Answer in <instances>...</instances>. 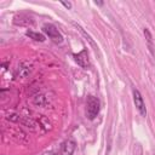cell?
<instances>
[{
    "label": "cell",
    "instance_id": "6",
    "mask_svg": "<svg viewBox=\"0 0 155 155\" xmlns=\"http://www.w3.org/2000/svg\"><path fill=\"white\" fill-rule=\"evenodd\" d=\"M25 35L29 36L30 39L35 40V41H40V42H44L46 40V36L41 33H36V31H33V30H27L25 31Z\"/></svg>",
    "mask_w": 155,
    "mask_h": 155
},
{
    "label": "cell",
    "instance_id": "8",
    "mask_svg": "<svg viewBox=\"0 0 155 155\" xmlns=\"http://www.w3.org/2000/svg\"><path fill=\"white\" fill-rule=\"evenodd\" d=\"M143 33H144V36H145V39H147V42H148L149 50H150L151 54H154V46H153V35H151V33H150V30H149L148 28H144Z\"/></svg>",
    "mask_w": 155,
    "mask_h": 155
},
{
    "label": "cell",
    "instance_id": "1",
    "mask_svg": "<svg viewBox=\"0 0 155 155\" xmlns=\"http://www.w3.org/2000/svg\"><path fill=\"white\" fill-rule=\"evenodd\" d=\"M101 103L99 99L94 96H88L86 101V117L88 120H94L96 116L99 114Z\"/></svg>",
    "mask_w": 155,
    "mask_h": 155
},
{
    "label": "cell",
    "instance_id": "10",
    "mask_svg": "<svg viewBox=\"0 0 155 155\" xmlns=\"http://www.w3.org/2000/svg\"><path fill=\"white\" fill-rule=\"evenodd\" d=\"M94 4L98 5V6H102L103 5V1H94Z\"/></svg>",
    "mask_w": 155,
    "mask_h": 155
},
{
    "label": "cell",
    "instance_id": "4",
    "mask_svg": "<svg viewBox=\"0 0 155 155\" xmlns=\"http://www.w3.org/2000/svg\"><path fill=\"white\" fill-rule=\"evenodd\" d=\"M74 59L75 62L81 65L82 68H87L90 65V62H88V53L86 50H82L81 52H79L78 54H74Z\"/></svg>",
    "mask_w": 155,
    "mask_h": 155
},
{
    "label": "cell",
    "instance_id": "5",
    "mask_svg": "<svg viewBox=\"0 0 155 155\" xmlns=\"http://www.w3.org/2000/svg\"><path fill=\"white\" fill-rule=\"evenodd\" d=\"M76 143L73 139H67L61 148V155H73L74 150H75Z\"/></svg>",
    "mask_w": 155,
    "mask_h": 155
},
{
    "label": "cell",
    "instance_id": "9",
    "mask_svg": "<svg viewBox=\"0 0 155 155\" xmlns=\"http://www.w3.org/2000/svg\"><path fill=\"white\" fill-rule=\"evenodd\" d=\"M61 4H62L64 7H67L68 10H70V8H71V2H69V1H68V2H65V1H61Z\"/></svg>",
    "mask_w": 155,
    "mask_h": 155
},
{
    "label": "cell",
    "instance_id": "7",
    "mask_svg": "<svg viewBox=\"0 0 155 155\" xmlns=\"http://www.w3.org/2000/svg\"><path fill=\"white\" fill-rule=\"evenodd\" d=\"M73 25H74V27H75V28H76V29H78V30H79V31H80V33H81V34H82V35H84V36H85V38H86V39H87V40L90 41V44H91V45H92V46H93V47H94L96 50L98 48V47H97V45L94 44V41L92 40L91 35H90V34H87V33H86V31L84 30V28H82V27H81L80 24H78V23H75V22H74V23H73Z\"/></svg>",
    "mask_w": 155,
    "mask_h": 155
},
{
    "label": "cell",
    "instance_id": "2",
    "mask_svg": "<svg viewBox=\"0 0 155 155\" xmlns=\"http://www.w3.org/2000/svg\"><path fill=\"white\" fill-rule=\"evenodd\" d=\"M42 31L46 36H48V39H51V41H53L54 44H62L63 42V36L59 33V30L51 23H46L42 25Z\"/></svg>",
    "mask_w": 155,
    "mask_h": 155
},
{
    "label": "cell",
    "instance_id": "3",
    "mask_svg": "<svg viewBox=\"0 0 155 155\" xmlns=\"http://www.w3.org/2000/svg\"><path fill=\"white\" fill-rule=\"evenodd\" d=\"M132 94H133V103H134L138 113L143 117H145L147 116V108H145V103H144V99H143L140 92L137 88H133L132 90Z\"/></svg>",
    "mask_w": 155,
    "mask_h": 155
}]
</instances>
